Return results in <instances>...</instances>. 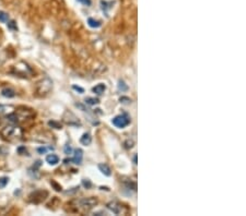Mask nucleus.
I'll use <instances>...</instances> for the list:
<instances>
[{
	"label": "nucleus",
	"instance_id": "obj_1",
	"mask_svg": "<svg viewBox=\"0 0 246 216\" xmlns=\"http://www.w3.org/2000/svg\"><path fill=\"white\" fill-rule=\"evenodd\" d=\"M22 129L17 126H7L0 131V136L6 141L9 142H17L22 139Z\"/></svg>",
	"mask_w": 246,
	"mask_h": 216
},
{
	"label": "nucleus",
	"instance_id": "obj_2",
	"mask_svg": "<svg viewBox=\"0 0 246 216\" xmlns=\"http://www.w3.org/2000/svg\"><path fill=\"white\" fill-rule=\"evenodd\" d=\"M52 89H53L52 80H49L48 78H45L37 83V85H36V93L40 96H44L47 95Z\"/></svg>",
	"mask_w": 246,
	"mask_h": 216
},
{
	"label": "nucleus",
	"instance_id": "obj_3",
	"mask_svg": "<svg viewBox=\"0 0 246 216\" xmlns=\"http://www.w3.org/2000/svg\"><path fill=\"white\" fill-rule=\"evenodd\" d=\"M113 125L117 128H125L130 123V118L127 115H119L113 119Z\"/></svg>",
	"mask_w": 246,
	"mask_h": 216
},
{
	"label": "nucleus",
	"instance_id": "obj_4",
	"mask_svg": "<svg viewBox=\"0 0 246 216\" xmlns=\"http://www.w3.org/2000/svg\"><path fill=\"white\" fill-rule=\"evenodd\" d=\"M97 199L95 198H85V199H82V200H80L78 202L79 204V207H81V209H91L92 207H94L96 204H97Z\"/></svg>",
	"mask_w": 246,
	"mask_h": 216
},
{
	"label": "nucleus",
	"instance_id": "obj_5",
	"mask_svg": "<svg viewBox=\"0 0 246 216\" xmlns=\"http://www.w3.org/2000/svg\"><path fill=\"white\" fill-rule=\"evenodd\" d=\"M63 120L69 126H80L81 125L80 121H79V119L70 112H66L65 114H64Z\"/></svg>",
	"mask_w": 246,
	"mask_h": 216
},
{
	"label": "nucleus",
	"instance_id": "obj_6",
	"mask_svg": "<svg viewBox=\"0 0 246 216\" xmlns=\"http://www.w3.org/2000/svg\"><path fill=\"white\" fill-rule=\"evenodd\" d=\"M83 157V151L80 149H76L73 151V158H72V162L77 165H80L81 162H82Z\"/></svg>",
	"mask_w": 246,
	"mask_h": 216
},
{
	"label": "nucleus",
	"instance_id": "obj_7",
	"mask_svg": "<svg viewBox=\"0 0 246 216\" xmlns=\"http://www.w3.org/2000/svg\"><path fill=\"white\" fill-rule=\"evenodd\" d=\"M107 209H110V211H112L114 214L118 215V214L121 213V209H123V207H121V205L117 202H110L107 204Z\"/></svg>",
	"mask_w": 246,
	"mask_h": 216
},
{
	"label": "nucleus",
	"instance_id": "obj_8",
	"mask_svg": "<svg viewBox=\"0 0 246 216\" xmlns=\"http://www.w3.org/2000/svg\"><path fill=\"white\" fill-rule=\"evenodd\" d=\"M46 162L49 164V165L55 166L59 163V157L56 155V154H49V155L46 156Z\"/></svg>",
	"mask_w": 246,
	"mask_h": 216
},
{
	"label": "nucleus",
	"instance_id": "obj_9",
	"mask_svg": "<svg viewBox=\"0 0 246 216\" xmlns=\"http://www.w3.org/2000/svg\"><path fill=\"white\" fill-rule=\"evenodd\" d=\"M1 95L5 96V97H8V98H12L16 96V91L10 89V87H6V89H3L2 91H1Z\"/></svg>",
	"mask_w": 246,
	"mask_h": 216
},
{
	"label": "nucleus",
	"instance_id": "obj_10",
	"mask_svg": "<svg viewBox=\"0 0 246 216\" xmlns=\"http://www.w3.org/2000/svg\"><path fill=\"white\" fill-rule=\"evenodd\" d=\"M105 90H106L105 84H103V83H100V84L95 85V86L93 87V90H92V91H93L94 93L96 94V95H102V94L105 92Z\"/></svg>",
	"mask_w": 246,
	"mask_h": 216
},
{
	"label": "nucleus",
	"instance_id": "obj_11",
	"mask_svg": "<svg viewBox=\"0 0 246 216\" xmlns=\"http://www.w3.org/2000/svg\"><path fill=\"white\" fill-rule=\"evenodd\" d=\"M98 169L101 170L102 174H104L107 177H110L112 175V170H111V168L106 164H98Z\"/></svg>",
	"mask_w": 246,
	"mask_h": 216
},
{
	"label": "nucleus",
	"instance_id": "obj_12",
	"mask_svg": "<svg viewBox=\"0 0 246 216\" xmlns=\"http://www.w3.org/2000/svg\"><path fill=\"white\" fill-rule=\"evenodd\" d=\"M91 142H92V136H90V133H84L82 136H81L80 143L82 145H85V146H87V145L91 144Z\"/></svg>",
	"mask_w": 246,
	"mask_h": 216
},
{
	"label": "nucleus",
	"instance_id": "obj_13",
	"mask_svg": "<svg viewBox=\"0 0 246 216\" xmlns=\"http://www.w3.org/2000/svg\"><path fill=\"white\" fill-rule=\"evenodd\" d=\"M88 23H89L90 26L94 27V29H96V27H100V26H101V23H100V21L94 20V19H92V18H90L89 20H88Z\"/></svg>",
	"mask_w": 246,
	"mask_h": 216
},
{
	"label": "nucleus",
	"instance_id": "obj_14",
	"mask_svg": "<svg viewBox=\"0 0 246 216\" xmlns=\"http://www.w3.org/2000/svg\"><path fill=\"white\" fill-rule=\"evenodd\" d=\"M53 149H54V147L52 146H42V147H38L37 152L40 154H46L48 151H53Z\"/></svg>",
	"mask_w": 246,
	"mask_h": 216
},
{
	"label": "nucleus",
	"instance_id": "obj_15",
	"mask_svg": "<svg viewBox=\"0 0 246 216\" xmlns=\"http://www.w3.org/2000/svg\"><path fill=\"white\" fill-rule=\"evenodd\" d=\"M9 21V16H8L6 12L3 11H0V22L2 23H7Z\"/></svg>",
	"mask_w": 246,
	"mask_h": 216
},
{
	"label": "nucleus",
	"instance_id": "obj_16",
	"mask_svg": "<svg viewBox=\"0 0 246 216\" xmlns=\"http://www.w3.org/2000/svg\"><path fill=\"white\" fill-rule=\"evenodd\" d=\"M8 182H9V178L8 177H1L0 178V189H3L8 185Z\"/></svg>",
	"mask_w": 246,
	"mask_h": 216
},
{
	"label": "nucleus",
	"instance_id": "obj_17",
	"mask_svg": "<svg viewBox=\"0 0 246 216\" xmlns=\"http://www.w3.org/2000/svg\"><path fill=\"white\" fill-rule=\"evenodd\" d=\"M118 90H119V91H121V92H126L128 90V86L126 85V83L124 82L123 80H119V82H118Z\"/></svg>",
	"mask_w": 246,
	"mask_h": 216
},
{
	"label": "nucleus",
	"instance_id": "obj_18",
	"mask_svg": "<svg viewBox=\"0 0 246 216\" xmlns=\"http://www.w3.org/2000/svg\"><path fill=\"white\" fill-rule=\"evenodd\" d=\"M84 102L87 103L88 105H96V104H98V99H97V98H92V97L85 98Z\"/></svg>",
	"mask_w": 246,
	"mask_h": 216
},
{
	"label": "nucleus",
	"instance_id": "obj_19",
	"mask_svg": "<svg viewBox=\"0 0 246 216\" xmlns=\"http://www.w3.org/2000/svg\"><path fill=\"white\" fill-rule=\"evenodd\" d=\"M8 29L11 30V31H17L18 30V26H17V23L14 21H8Z\"/></svg>",
	"mask_w": 246,
	"mask_h": 216
},
{
	"label": "nucleus",
	"instance_id": "obj_20",
	"mask_svg": "<svg viewBox=\"0 0 246 216\" xmlns=\"http://www.w3.org/2000/svg\"><path fill=\"white\" fill-rule=\"evenodd\" d=\"M82 185L84 186L87 189H89V188H91V186H92V183H91V181L89 180V179H83L82 180Z\"/></svg>",
	"mask_w": 246,
	"mask_h": 216
},
{
	"label": "nucleus",
	"instance_id": "obj_21",
	"mask_svg": "<svg viewBox=\"0 0 246 216\" xmlns=\"http://www.w3.org/2000/svg\"><path fill=\"white\" fill-rule=\"evenodd\" d=\"M65 153L67 154V155H69V154H72V149L70 145H66L65 146Z\"/></svg>",
	"mask_w": 246,
	"mask_h": 216
},
{
	"label": "nucleus",
	"instance_id": "obj_22",
	"mask_svg": "<svg viewBox=\"0 0 246 216\" xmlns=\"http://www.w3.org/2000/svg\"><path fill=\"white\" fill-rule=\"evenodd\" d=\"M49 126H55L56 129H61V126L59 125V123L55 122V121H49Z\"/></svg>",
	"mask_w": 246,
	"mask_h": 216
},
{
	"label": "nucleus",
	"instance_id": "obj_23",
	"mask_svg": "<svg viewBox=\"0 0 246 216\" xmlns=\"http://www.w3.org/2000/svg\"><path fill=\"white\" fill-rule=\"evenodd\" d=\"M72 89H73V90H76V91H78V92H80L81 94H82L83 92H84V90H83L82 87H80V86H77V85H73V86H72Z\"/></svg>",
	"mask_w": 246,
	"mask_h": 216
},
{
	"label": "nucleus",
	"instance_id": "obj_24",
	"mask_svg": "<svg viewBox=\"0 0 246 216\" xmlns=\"http://www.w3.org/2000/svg\"><path fill=\"white\" fill-rule=\"evenodd\" d=\"M78 1H80V2L84 3V5H88V6L91 3V2H90V0H78Z\"/></svg>",
	"mask_w": 246,
	"mask_h": 216
},
{
	"label": "nucleus",
	"instance_id": "obj_25",
	"mask_svg": "<svg viewBox=\"0 0 246 216\" xmlns=\"http://www.w3.org/2000/svg\"><path fill=\"white\" fill-rule=\"evenodd\" d=\"M134 163H135V164H137V155H135V156H134Z\"/></svg>",
	"mask_w": 246,
	"mask_h": 216
}]
</instances>
